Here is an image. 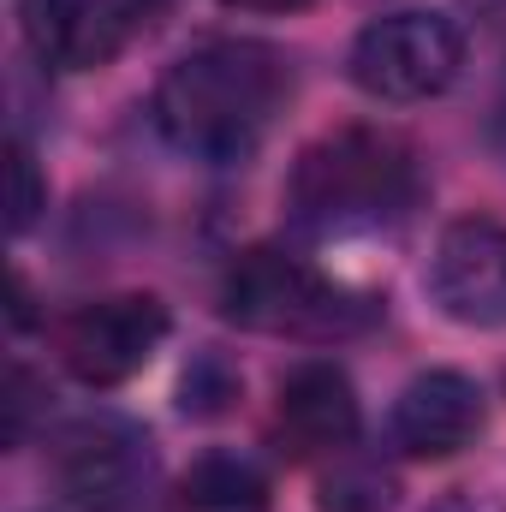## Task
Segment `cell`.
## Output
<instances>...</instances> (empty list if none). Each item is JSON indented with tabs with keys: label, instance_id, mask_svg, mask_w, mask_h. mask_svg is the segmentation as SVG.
Instances as JSON below:
<instances>
[{
	"label": "cell",
	"instance_id": "8fae6325",
	"mask_svg": "<svg viewBox=\"0 0 506 512\" xmlns=\"http://www.w3.org/2000/svg\"><path fill=\"white\" fill-rule=\"evenodd\" d=\"M268 507H274V483L239 447L197 453L173 483V512H268Z\"/></svg>",
	"mask_w": 506,
	"mask_h": 512
},
{
	"label": "cell",
	"instance_id": "30bf717a",
	"mask_svg": "<svg viewBox=\"0 0 506 512\" xmlns=\"http://www.w3.org/2000/svg\"><path fill=\"white\" fill-rule=\"evenodd\" d=\"M24 42L54 72H96L149 24L143 0H24Z\"/></svg>",
	"mask_w": 506,
	"mask_h": 512
},
{
	"label": "cell",
	"instance_id": "4fadbf2b",
	"mask_svg": "<svg viewBox=\"0 0 506 512\" xmlns=\"http://www.w3.org/2000/svg\"><path fill=\"white\" fill-rule=\"evenodd\" d=\"M12 179H18V185H12V191H18V197H12V233H24V227L36 221V209H42V185H36V155H30V143H24V137L12 143Z\"/></svg>",
	"mask_w": 506,
	"mask_h": 512
},
{
	"label": "cell",
	"instance_id": "9c48e42d",
	"mask_svg": "<svg viewBox=\"0 0 506 512\" xmlns=\"http://www.w3.org/2000/svg\"><path fill=\"white\" fill-rule=\"evenodd\" d=\"M483 423H489V399L465 370H423L399 387L387 411V441L405 459H453L477 447Z\"/></svg>",
	"mask_w": 506,
	"mask_h": 512
},
{
	"label": "cell",
	"instance_id": "5b68a950",
	"mask_svg": "<svg viewBox=\"0 0 506 512\" xmlns=\"http://www.w3.org/2000/svg\"><path fill=\"white\" fill-rule=\"evenodd\" d=\"M173 316L155 292H108L84 298L54 322V358L72 382L84 387H120L131 382L167 340Z\"/></svg>",
	"mask_w": 506,
	"mask_h": 512
},
{
	"label": "cell",
	"instance_id": "6da1fadb",
	"mask_svg": "<svg viewBox=\"0 0 506 512\" xmlns=\"http://www.w3.org/2000/svg\"><path fill=\"white\" fill-rule=\"evenodd\" d=\"M292 60L256 36H209L155 84V131L191 161H245L292 102Z\"/></svg>",
	"mask_w": 506,
	"mask_h": 512
},
{
	"label": "cell",
	"instance_id": "277c9868",
	"mask_svg": "<svg viewBox=\"0 0 506 512\" xmlns=\"http://www.w3.org/2000/svg\"><path fill=\"white\" fill-rule=\"evenodd\" d=\"M465 66V36L447 12L429 6H399L381 12L376 24L358 30L352 54H346V78L370 96V102H429L441 96Z\"/></svg>",
	"mask_w": 506,
	"mask_h": 512
},
{
	"label": "cell",
	"instance_id": "8992f818",
	"mask_svg": "<svg viewBox=\"0 0 506 512\" xmlns=\"http://www.w3.org/2000/svg\"><path fill=\"white\" fill-rule=\"evenodd\" d=\"M54 477L84 512H131L149 489V441L120 417H78L54 441Z\"/></svg>",
	"mask_w": 506,
	"mask_h": 512
},
{
	"label": "cell",
	"instance_id": "7a4b0ae2",
	"mask_svg": "<svg viewBox=\"0 0 506 512\" xmlns=\"http://www.w3.org/2000/svg\"><path fill=\"white\" fill-rule=\"evenodd\" d=\"M423 197L417 155L376 126L322 131L286 173V221L304 239H358L399 227Z\"/></svg>",
	"mask_w": 506,
	"mask_h": 512
},
{
	"label": "cell",
	"instance_id": "5bb4252c",
	"mask_svg": "<svg viewBox=\"0 0 506 512\" xmlns=\"http://www.w3.org/2000/svg\"><path fill=\"white\" fill-rule=\"evenodd\" d=\"M221 6H233V12H304L310 0H221Z\"/></svg>",
	"mask_w": 506,
	"mask_h": 512
},
{
	"label": "cell",
	"instance_id": "52a82bcc",
	"mask_svg": "<svg viewBox=\"0 0 506 512\" xmlns=\"http://www.w3.org/2000/svg\"><path fill=\"white\" fill-rule=\"evenodd\" d=\"M429 298L459 328H506V221H453L429 256Z\"/></svg>",
	"mask_w": 506,
	"mask_h": 512
},
{
	"label": "cell",
	"instance_id": "ba28073f",
	"mask_svg": "<svg viewBox=\"0 0 506 512\" xmlns=\"http://www.w3.org/2000/svg\"><path fill=\"white\" fill-rule=\"evenodd\" d=\"M358 429H364V405H358V387L340 364L310 358V364L280 376L274 435L292 459H340L358 447Z\"/></svg>",
	"mask_w": 506,
	"mask_h": 512
},
{
	"label": "cell",
	"instance_id": "3957f363",
	"mask_svg": "<svg viewBox=\"0 0 506 512\" xmlns=\"http://www.w3.org/2000/svg\"><path fill=\"white\" fill-rule=\"evenodd\" d=\"M221 316L245 334L334 346L376 322V304L286 245H251L221 274Z\"/></svg>",
	"mask_w": 506,
	"mask_h": 512
},
{
	"label": "cell",
	"instance_id": "7c38bea8",
	"mask_svg": "<svg viewBox=\"0 0 506 512\" xmlns=\"http://www.w3.org/2000/svg\"><path fill=\"white\" fill-rule=\"evenodd\" d=\"M393 507V477L364 453H340L334 471L322 477V512H387Z\"/></svg>",
	"mask_w": 506,
	"mask_h": 512
}]
</instances>
